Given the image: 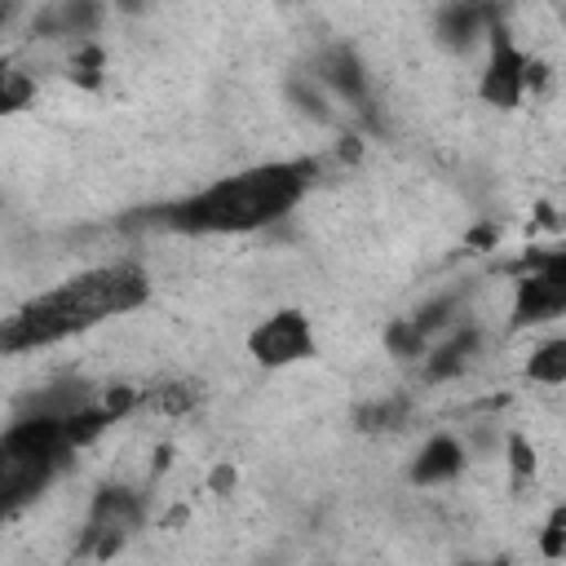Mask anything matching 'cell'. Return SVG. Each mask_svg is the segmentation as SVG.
<instances>
[{
    "mask_svg": "<svg viewBox=\"0 0 566 566\" xmlns=\"http://www.w3.org/2000/svg\"><path fill=\"white\" fill-rule=\"evenodd\" d=\"M562 310H566V256L553 252L539 270H531L517 283V310H513V318L517 323H539V318H553Z\"/></svg>",
    "mask_w": 566,
    "mask_h": 566,
    "instance_id": "5b68a950",
    "label": "cell"
},
{
    "mask_svg": "<svg viewBox=\"0 0 566 566\" xmlns=\"http://www.w3.org/2000/svg\"><path fill=\"white\" fill-rule=\"evenodd\" d=\"M509 451H513V469H517V473H531V469H535V455H531V447H526L522 438H513Z\"/></svg>",
    "mask_w": 566,
    "mask_h": 566,
    "instance_id": "7402d4cb",
    "label": "cell"
},
{
    "mask_svg": "<svg viewBox=\"0 0 566 566\" xmlns=\"http://www.w3.org/2000/svg\"><path fill=\"white\" fill-rule=\"evenodd\" d=\"M75 442L66 438L57 416H27L0 438V517L27 504L44 482L66 464Z\"/></svg>",
    "mask_w": 566,
    "mask_h": 566,
    "instance_id": "3957f363",
    "label": "cell"
},
{
    "mask_svg": "<svg viewBox=\"0 0 566 566\" xmlns=\"http://www.w3.org/2000/svg\"><path fill=\"white\" fill-rule=\"evenodd\" d=\"M420 345H424V336H420L411 323H394V327H389V349H394V354L407 358V354H420Z\"/></svg>",
    "mask_w": 566,
    "mask_h": 566,
    "instance_id": "d6986e66",
    "label": "cell"
},
{
    "mask_svg": "<svg viewBox=\"0 0 566 566\" xmlns=\"http://www.w3.org/2000/svg\"><path fill=\"white\" fill-rule=\"evenodd\" d=\"M119 9H142V0H115Z\"/></svg>",
    "mask_w": 566,
    "mask_h": 566,
    "instance_id": "cb8c5ba5",
    "label": "cell"
},
{
    "mask_svg": "<svg viewBox=\"0 0 566 566\" xmlns=\"http://www.w3.org/2000/svg\"><path fill=\"white\" fill-rule=\"evenodd\" d=\"M495 22V4L491 0H451L447 9H442V18H438V31H442V40L447 44H469L482 27H491Z\"/></svg>",
    "mask_w": 566,
    "mask_h": 566,
    "instance_id": "ba28073f",
    "label": "cell"
},
{
    "mask_svg": "<svg viewBox=\"0 0 566 566\" xmlns=\"http://www.w3.org/2000/svg\"><path fill=\"white\" fill-rule=\"evenodd\" d=\"M97 13H102L97 0H62L53 13H44L35 22V31L40 35H80V31H93L97 27Z\"/></svg>",
    "mask_w": 566,
    "mask_h": 566,
    "instance_id": "9c48e42d",
    "label": "cell"
},
{
    "mask_svg": "<svg viewBox=\"0 0 566 566\" xmlns=\"http://www.w3.org/2000/svg\"><path fill=\"white\" fill-rule=\"evenodd\" d=\"M318 75H323L327 84H336L345 97L367 102V80H363V66H358V57H354L349 49H332V53L318 62Z\"/></svg>",
    "mask_w": 566,
    "mask_h": 566,
    "instance_id": "8fae6325",
    "label": "cell"
},
{
    "mask_svg": "<svg viewBox=\"0 0 566 566\" xmlns=\"http://www.w3.org/2000/svg\"><path fill=\"white\" fill-rule=\"evenodd\" d=\"M292 97L301 102V111H305V115H318V119H327V106H323V97H318V93H310L305 84H292Z\"/></svg>",
    "mask_w": 566,
    "mask_h": 566,
    "instance_id": "ffe728a7",
    "label": "cell"
},
{
    "mask_svg": "<svg viewBox=\"0 0 566 566\" xmlns=\"http://www.w3.org/2000/svg\"><path fill=\"white\" fill-rule=\"evenodd\" d=\"M137 522H142V500H137L133 491H124V486H106V491L93 500V526H88L93 535H102L97 553H102V557L115 553L119 535H128Z\"/></svg>",
    "mask_w": 566,
    "mask_h": 566,
    "instance_id": "52a82bcc",
    "label": "cell"
},
{
    "mask_svg": "<svg viewBox=\"0 0 566 566\" xmlns=\"http://www.w3.org/2000/svg\"><path fill=\"white\" fill-rule=\"evenodd\" d=\"M146 274L137 265H102L88 270L35 301H27L18 314H9L0 323V354H18V349H35L49 340H62L71 332H84L111 314H128L146 301Z\"/></svg>",
    "mask_w": 566,
    "mask_h": 566,
    "instance_id": "6da1fadb",
    "label": "cell"
},
{
    "mask_svg": "<svg viewBox=\"0 0 566 566\" xmlns=\"http://www.w3.org/2000/svg\"><path fill=\"white\" fill-rule=\"evenodd\" d=\"M562 522H566V517L553 513V522H548V531H544V553H548V557H562V548H566V544H562V539H566Z\"/></svg>",
    "mask_w": 566,
    "mask_h": 566,
    "instance_id": "44dd1931",
    "label": "cell"
},
{
    "mask_svg": "<svg viewBox=\"0 0 566 566\" xmlns=\"http://www.w3.org/2000/svg\"><path fill=\"white\" fill-rule=\"evenodd\" d=\"M71 80L84 84V88H97L102 84V49L97 44H80L71 53Z\"/></svg>",
    "mask_w": 566,
    "mask_h": 566,
    "instance_id": "9a60e30c",
    "label": "cell"
},
{
    "mask_svg": "<svg viewBox=\"0 0 566 566\" xmlns=\"http://www.w3.org/2000/svg\"><path fill=\"white\" fill-rule=\"evenodd\" d=\"M248 349L261 367H287V363H301V358L314 354V336H310V323L296 310H283L248 336Z\"/></svg>",
    "mask_w": 566,
    "mask_h": 566,
    "instance_id": "277c9868",
    "label": "cell"
},
{
    "mask_svg": "<svg viewBox=\"0 0 566 566\" xmlns=\"http://www.w3.org/2000/svg\"><path fill=\"white\" fill-rule=\"evenodd\" d=\"M469 243H478V248H482V243H495V226H478V230L469 234Z\"/></svg>",
    "mask_w": 566,
    "mask_h": 566,
    "instance_id": "603a6c76",
    "label": "cell"
},
{
    "mask_svg": "<svg viewBox=\"0 0 566 566\" xmlns=\"http://www.w3.org/2000/svg\"><path fill=\"white\" fill-rule=\"evenodd\" d=\"M522 71H526L522 49L509 40L504 27H491V62H486V75H482V97L491 106H517L522 88H526Z\"/></svg>",
    "mask_w": 566,
    "mask_h": 566,
    "instance_id": "8992f818",
    "label": "cell"
},
{
    "mask_svg": "<svg viewBox=\"0 0 566 566\" xmlns=\"http://www.w3.org/2000/svg\"><path fill=\"white\" fill-rule=\"evenodd\" d=\"M473 349H478V332H473V327H464L455 340H447V345H442V349L429 358V376H433V380L455 376V371L469 363V354H473Z\"/></svg>",
    "mask_w": 566,
    "mask_h": 566,
    "instance_id": "7c38bea8",
    "label": "cell"
},
{
    "mask_svg": "<svg viewBox=\"0 0 566 566\" xmlns=\"http://www.w3.org/2000/svg\"><path fill=\"white\" fill-rule=\"evenodd\" d=\"M460 464H464L460 442H455V438H433V442L420 451L411 478H416V482H447V478L460 473Z\"/></svg>",
    "mask_w": 566,
    "mask_h": 566,
    "instance_id": "30bf717a",
    "label": "cell"
},
{
    "mask_svg": "<svg viewBox=\"0 0 566 566\" xmlns=\"http://www.w3.org/2000/svg\"><path fill=\"white\" fill-rule=\"evenodd\" d=\"M451 310H455V296H438V301H429V305H424L416 318H407V323H411L420 336H429V332H438V327L447 323Z\"/></svg>",
    "mask_w": 566,
    "mask_h": 566,
    "instance_id": "2e32d148",
    "label": "cell"
},
{
    "mask_svg": "<svg viewBox=\"0 0 566 566\" xmlns=\"http://www.w3.org/2000/svg\"><path fill=\"white\" fill-rule=\"evenodd\" d=\"M402 416H407V402L394 398V402H376V407H367V411H363V424H367V429H394Z\"/></svg>",
    "mask_w": 566,
    "mask_h": 566,
    "instance_id": "e0dca14e",
    "label": "cell"
},
{
    "mask_svg": "<svg viewBox=\"0 0 566 566\" xmlns=\"http://www.w3.org/2000/svg\"><path fill=\"white\" fill-rule=\"evenodd\" d=\"M4 13H9V4H4V0H0V22H4Z\"/></svg>",
    "mask_w": 566,
    "mask_h": 566,
    "instance_id": "d4e9b609",
    "label": "cell"
},
{
    "mask_svg": "<svg viewBox=\"0 0 566 566\" xmlns=\"http://www.w3.org/2000/svg\"><path fill=\"white\" fill-rule=\"evenodd\" d=\"M35 97V80L27 71H18L13 62H0V115L22 111Z\"/></svg>",
    "mask_w": 566,
    "mask_h": 566,
    "instance_id": "4fadbf2b",
    "label": "cell"
},
{
    "mask_svg": "<svg viewBox=\"0 0 566 566\" xmlns=\"http://www.w3.org/2000/svg\"><path fill=\"white\" fill-rule=\"evenodd\" d=\"M310 164H261L239 177H226L164 212V226L190 230V234H239L270 226L274 217L292 212V203L305 190Z\"/></svg>",
    "mask_w": 566,
    "mask_h": 566,
    "instance_id": "7a4b0ae2",
    "label": "cell"
},
{
    "mask_svg": "<svg viewBox=\"0 0 566 566\" xmlns=\"http://www.w3.org/2000/svg\"><path fill=\"white\" fill-rule=\"evenodd\" d=\"M531 380H544V385H562L566 380V340H548L539 354H531Z\"/></svg>",
    "mask_w": 566,
    "mask_h": 566,
    "instance_id": "5bb4252c",
    "label": "cell"
},
{
    "mask_svg": "<svg viewBox=\"0 0 566 566\" xmlns=\"http://www.w3.org/2000/svg\"><path fill=\"white\" fill-rule=\"evenodd\" d=\"M195 402H199V385H190V380L168 385V389L159 394V407H164V411H190Z\"/></svg>",
    "mask_w": 566,
    "mask_h": 566,
    "instance_id": "ac0fdd59",
    "label": "cell"
}]
</instances>
